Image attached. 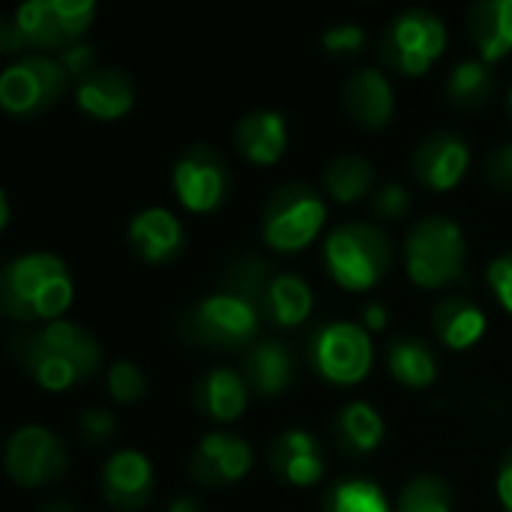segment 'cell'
<instances>
[{
	"instance_id": "cell-3",
	"label": "cell",
	"mask_w": 512,
	"mask_h": 512,
	"mask_svg": "<svg viewBox=\"0 0 512 512\" xmlns=\"http://www.w3.org/2000/svg\"><path fill=\"white\" fill-rule=\"evenodd\" d=\"M390 240L381 228L366 222H345L327 234L324 267L345 291H369L390 270Z\"/></svg>"
},
{
	"instance_id": "cell-11",
	"label": "cell",
	"mask_w": 512,
	"mask_h": 512,
	"mask_svg": "<svg viewBox=\"0 0 512 512\" xmlns=\"http://www.w3.org/2000/svg\"><path fill=\"white\" fill-rule=\"evenodd\" d=\"M174 192L180 204L192 213H210L222 207V201L231 192V171L222 153H216L207 144H189L171 171Z\"/></svg>"
},
{
	"instance_id": "cell-34",
	"label": "cell",
	"mask_w": 512,
	"mask_h": 512,
	"mask_svg": "<svg viewBox=\"0 0 512 512\" xmlns=\"http://www.w3.org/2000/svg\"><path fill=\"white\" fill-rule=\"evenodd\" d=\"M363 42H366V33L357 24H336V27L324 30V36H321V45L327 48V54H336V57L360 54Z\"/></svg>"
},
{
	"instance_id": "cell-26",
	"label": "cell",
	"mask_w": 512,
	"mask_h": 512,
	"mask_svg": "<svg viewBox=\"0 0 512 512\" xmlns=\"http://www.w3.org/2000/svg\"><path fill=\"white\" fill-rule=\"evenodd\" d=\"M333 432L345 456H369L384 441V420L369 402H351L336 414Z\"/></svg>"
},
{
	"instance_id": "cell-12",
	"label": "cell",
	"mask_w": 512,
	"mask_h": 512,
	"mask_svg": "<svg viewBox=\"0 0 512 512\" xmlns=\"http://www.w3.org/2000/svg\"><path fill=\"white\" fill-rule=\"evenodd\" d=\"M69 468L63 441L45 426H21L6 441V471L15 486L39 489L60 480Z\"/></svg>"
},
{
	"instance_id": "cell-22",
	"label": "cell",
	"mask_w": 512,
	"mask_h": 512,
	"mask_svg": "<svg viewBox=\"0 0 512 512\" xmlns=\"http://www.w3.org/2000/svg\"><path fill=\"white\" fill-rule=\"evenodd\" d=\"M195 408L216 423H234L249 402V384L234 369H210L192 390Z\"/></svg>"
},
{
	"instance_id": "cell-38",
	"label": "cell",
	"mask_w": 512,
	"mask_h": 512,
	"mask_svg": "<svg viewBox=\"0 0 512 512\" xmlns=\"http://www.w3.org/2000/svg\"><path fill=\"white\" fill-rule=\"evenodd\" d=\"M489 285H492L498 303L512 315V252L489 264Z\"/></svg>"
},
{
	"instance_id": "cell-1",
	"label": "cell",
	"mask_w": 512,
	"mask_h": 512,
	"mask_svg": "<svg viewBox=\"0 0 512 512\" xmlns=\"http://www.w3.org/2000/svg\"><path fill=\"white\" fill-rule=\"evenodd\" d=\"M12 354L48 393L72 390L90 381L102 366V348L96 336L66 318L18 333L12 339Z\"/></svg>"
},
{
	"instance_id": "cell-35",
	"label": "cell",
	"mask_w": 512,
	"mask_h": 512,
	"mask_svg": "<svg viewBox=\"0 0 512 512\" xmlns=\"http://www.w3.org/2000/svg\"><path fill=\"white\" fill-rule=\"evenodd\" d=\"M114 429H117V417L108 411V408H87L81 411L78 417V435L87 441V444H105L114 438Z\"/></svg>"
},
{
	"instance_id": "cell-10",
	"label": "cell",
	"mask_w": 512,
	"mask_h": 512,
	"mask_svg": "<svg viewBox=\"0 0 512 512\" xmlns=\"http://www.w3.org/2000/svg\"><path fill=\"white\" fill-rule=\"evenodd\" d=\"M96 15L93 0H30L15 9L12 21L24 36L27 48H57L81 42Z\"/></svg>"
},
{
	"instance_id": "cell-7",
	"label": "cell",
	"mask_w": 512,
	"mask_h": 512,
	"mask_svg": "<svg viewBox=\"0 0 512 512\" xmlns=\"http://www.w3.org/2000/svg\"><path fill=\"white\" fill-rule=\"evenodd\" d=\"M69 72L51 54H24L0 75V105L12 117H39L54 108L69 84Z\"/></svg>"
},
{
	"instance_id": "cell-30",
	"label": "cell",
	"mask_w": 512,
	"mask_h": 512,
	"mask_svg": "<svg viewBox=\"0 0 512 512\" xmlns=\"http://www.w3.org/2000/svg\"><path fill=\"white\" fill-rule=\"evenodd\" d=\"M270 276H273V273H270V264H267L261 255L246 252V255H240V258L225 270V276H222V291H231V294L249 300V303L258 306V312H261V297H264V288H267Z\"/></svg>"
},
{
	"instance_id": "cell-15",
	"label": "cell",
	"mask_w": 512,
	"mask_h": 512,
	"mask_svg": "<svg viewBox=\"0 0 512 512\" xmlns=\"http://www.w3.org/2000/svg\"><path fill=\"white\" fill-rule=\"evenodd\" d=\"M102 495L120 512H138L153 495V465L138 450L114 453L102 468Z\"/></svg>"
},
{
	"instance_id": "cell-4",
	"label": "cell",
	"mask_w": 512,
	"mask_h": 512,
	"mask_svg": "<svg viewBox=\"0 0 512 512\" xmlns=\"http://www.w3.org/2000/svg\"><path fill=\"white\" fill-rule=\"evenodd\" d=\"M261 312L231 291H213L180 315V336L192 345L237 351L258 342Z\"/></svg>"
},
{
	"instance_id": "cell-33",
	"label": "cell",
	"mask_w": 512,
	"mask_h": 512,
	"mask_svg": "<svg viewBox=\"0 0 512 512\" xmlns=\"http://www.w3.org/2000/svg\"><path fill=\"white\" fill-rule=\"evenodd\" d=\"M108 396L120 405H135L147 396V378L132 360H117L108 369Z\"/></svg>"
},
{
	"instance_id": "cell-9",
	"label": "cell",
	"mask_w": 512,
	"mask_h": 512,
	"mask_svg": "<svg viewBox=\"0 0 512 512\" xmlns=\"http://www.w3.org/2000/svg\"><path fill=\"white\" fill-rule=\"evenodd\" d=\"M447 48V27L441 15L429 9H405L399 12L384 36L381 57L399 75H423Z\"/></svg>"
},
{
	"instance_id": "cell-24",
	"label": "cell",
	"mask_w": 512,
	"mask_h": 512,
	"mask_svg": "<svg viewBox=\"0 0 512 512\" xmlns=\"http://www.w3.org/2000/svg\"><path fill=\"white\" fill-rule=\"evenodd\" d=\"M432 327L438 339L453 351L474 348L486 333V315L480 306H474L468 297H447L432 312Z\"/></svg>"
},
{
	"instance_id": "cell-25",
	"label": "cell",
	"mask_w": 512,
	"mask_h": 512,
	"mask_svg": "<svg viewBox=\"0 0 512 512\" xmlns=\"http://www.w3.org/2000/svg\"><path fill=\"white\" fill-rule=\"evenodd\" d=\"M471 36L486 63L512 51V0H483L471 6Z\"/></svg>"
},
{
	"instance_id": "cell-37",
	"label": "cell",
	"mask_w": 512,
	"mask_h": 512,
	"mask_svg": "<svg viewBox=\"0 0 512 512\" xmlns=\"http://www.w3.org/2000/svg\"><path fill=\"white\" fill-rule=\"evenodd\" d=\"M57 60H60V63H63V69L69 72V78L81 81L87 72H93V69H96V48H93V45H87V42H75V45H69L66 51H60V54H57Z\"/></svg>"
},
{
	"instance_id": "cell-17",
	"label": "cell",
	"mask_w": 512,
	"mask_h": 512,
	"mask_svg": "<svg viewBox=\"0 0 512 512\" xmlns=\"http://www.w3.org/2000/svg\"><path fill=\"white\" fill-rule=\"evenodd\" d=\"M75 99L81 111H87L96 120H120L123 114H129L135 102V87L123 69L96 66L81 81H75Z\"/></svg>"
},
{
	"instance_id": "cell-21",
	"label": "cell",
	"mask_w": 512,
	"mask_h": 512,
	"mask_svg": "<svg viewBox=\"0 0 512 512\" xmlns=\"http://www.w3.org/2000/svg\"><path fill=\"white\" fill-rule=\"evenodd\" d=\"M237 150L255 165H276L288 147V126L279 111L258 108L240 117L234 129Z\"/></svg>"
},
{
	"instance_id": "cell-31",
	"label": "cell",
	"mask_w": 512,
	"mask_h": 512,
	"mask_svg": "<svg viewBox=\"0 0 512 512\" xmlns=\"http://www.w3.org/2000/svg\"><path fill=\"white\" fill-rule=\"evenodd\" d=\"M396 512H453V492L441 477L420 474L399 492Z\"/></svg>"
},
{
	"instance_id": "cell-28",
	"label": "cell",
	"mask_w": 512,
	"mask_h": 512,
	"mask_svg": "<svg viewBox=\"0 0 512 512\" xmlns=\"http://www.w3.org/2000/svg\"><path fill=\"white\" fill-rule=\"evenodd\" d=\"M495 93V72L483 57L459 60L447 75V96L456 108H480Z\"/></svg>"
},
{
	"instance_id": "cell-32",
	"label": "cell",
	"mask_w": 512,
	"mask_h": 512,
	"mask_svg": "<svg viewBox=\"0 0 512 512\" xmlns=\"http://www.w3.org/2000/svg\"><path fill=\"white\" fill-rule=\"evenodd\" d=\"M324 512H390V504L372 480H345L324 498Z\"/></svg>"
},
{
	"instance_id": "cell-45",
	"label": "cell",
	"mask_w": 512,
	"mask_h": 512,
	"mask_svg": "<svg viewBox=\"0 0 512 512\" xmlns=\"http://www.w3.org/2000/svg\"><path fill=\"white\" fill-rule=\"evenodd\" d=\"M9 222V195L6 192H0V228Z\"/></svg>"
},
{
	"instance_id": "cell-5",
	"label": "cell",
	"mask_w": 512,
	"mask_h": 512,
	"mask_svg": "<svg viewBox=\"0 0 512 512\" xmlns=\"http://www.w3.org/2000/svg\"><path fill=\"white\" fill-rule=\"evenodd\" d=\"M468 243L462 228L447 216L420 219L405 240V267L414 285L444 288L462 279Z\"/></svg>"
},
{
	"instance_id": "cell-23",
	"label": "cell",
	"mask_w": 512,
	"mask_h": 512,
	"mask_svg": "<svg viewBox=\"0 0 512 512\" xmlns=\"http://www.w3.org/2000/svg\"><path fill=\"white\" fill-rule=\"evenodd\" d=\"M312 288L297 273H273L264 297H261V318L276 327H300L312 315Z\"/></svg>"
},
{
	"instance_id": "cell-40",
	"label": "cell",
	"mask_w": 512,
	"mask_h": 512,
	"mask_svg": "<svg viewBox=\"0 0 512 512\" xmlns=\"http://www.w3.org/2000/svg\"><path fill=\"white\" fill-rule=\"evenodd\" d=\"M24 48H27V42H24V36L18 33L15 21L6 18V21L0 24V51H3V54H18V51H24Z\"/></svg>"
},
{
	"instance_id": "cell-41",
	"label": "cell",
	"mask_w": 512,
	"mask_h": 512,
	"mask_svg": "<svg viewBox=\"0 0 512 512\" xmlns=\"http://www.w3.org/2000/svg\"><path fill=\"white\" fill-rule=\"evenodd\" d=\"M363 324H366V330H372V333L384 330V327H387V306H384V303H369V306L363 309Z\"/></svg>"
},
{
	"instance_id": "cell-16",
	"label": "cell",
	"mask_w": 512,
	"mask_h": 512,
	"mask_svg": "<svg viewBox=\"0 0 512 512\" xmlns=\"http://www.w3.org/2000/svg\"><path fill=\"white\" fill-rule=\"evenodd\" d=\"M129 246L147 264H168L183 252L186 234L180 219L165 207H147L129 222Z\"/></svg>"
},
{
	"instance_id": "cell-20",
	"label": "cell",
	"mask_w": 512,
	"mask_h": 512,
	"mask_svg": "<svg viewBox=\"0 0 512 512\" xmlns=\"http://www.w3.org/2000/svg\"><path fill=\"white\" fill-rule=\"evenodd\" d=\"M342 96H345V108L351 111V117L366 129H381L393 120L396 99H393V87L381 69L366 66V69L354 72L345 81Z\"/></svg>"
},
{
	"instance_id": "cell-6",
	"label": "cell",
	"mask_w": 512,
	"mask_h": 512,
	"mask_svg": "<svg viewBox=\"0 0 512 512\" xmlns=\"http://www.w3.org/2000/svg\"><path fill=\"white\" fill-rule=\"evenodd\" d=\"M324 219H327V204L321 192L309 183L294 180L279 186L264 204L261 234L267 246L279 252H300L318 237Z\"/></svg>"
},
{
	"instance_id": "cell-19",
	"label": "cell",
	"mask_w": 512,
	"mask_h": 512,
	"mask_svg": "<svg viewBox=\"0 0 512 512\" xmlns=\"http://www.w3.org/2000/svg\"><path fill=\"white\" fill-rule=\"evenodd\" d=\"M270 468L282 483L303 489V486H315L324 477L327 465H324L321 444L309 432L288 429L270 447Z\"/></svg>"
},
{
	"instance_id": "cell-14",
	"label": "cell",
	"mask_w": 512,
	"mask_h": 512,
	"mask_svg": "<svg viewBox=\"0 0 512 512\" xmlns=\"http://www.w3.org/2000/svg\"><path fill=\"white\" fill-rule=\"evenodd\" d=\"M414 177L435 189V192H447L453 189L465 171L471 168V147L465 144L462 135L456 132H432L414 153Z\"/></svg>"
},
{
	"instance_id": "cell-18",
	"label": "cell",
	"mask_w": 512,
	"mask_h": 512,
	"mask_svg": "<svg viewBox=\"0 0 512 512\" xmlns=\"http://www.w3.org/2000/svg\"><path fill=\"white\" fill-rule=\"evenodd\" d=\"M243 378L252 393L273 399L291 390L297 378V360L291 348L279 339H258L243 357Z\"/></svg>"
},
{
	"instance_id": "cell-39",
	"label": "cell",
	"mask_w": 512,
	"mask_h": 512,
	"mask_svg": "<svg viewBox=\"0 0 512 512\" xmlns=\"http://www.w3.org/2000/svg\"><path fill=\"white\" fill-rule=\"evenodd\" d=\"M486 177L498 189H512V141L501 144L489 159H486Z\"/></svg>"
},
{
	"instance_id": "cell-46",
	"label": "cell",
	"mask_w": 512,
	"mask_h": 512,
	"mask_svg": "<svg viewBox=\"0 0 512 512\" xmlns=\"http://www.w3.org/2000/svg\"><path fill=\"white\" fill-rule=\"evenodd\" d=\"M510 117H512V87H510Z\"/></svg>"
},
{
	"instance_id": "cell-43",
	"label": "cell",
	"mask_w": 512,
	"mask_h": 512,
	"mask_svg": "<svg viewBox=\"0 0 512 512\" xmlns=\"http://www.w3.org/2000/svg\"><path fill=\"white\" fill-rule=\"evenodd\" d=\"M165 512H201V507H198V501H195V498L180 495V498H174V501L168 504V510Z\"/></svg>"
},
{
	"instance_id": "cell-36",
	"label": "cell",
	"mask_w": 512,
	"mask_h": 512,
	"mask_svg": "<svg viewBox=\"0 0 512 512\" xmlns=\"http://www.w3.org/2000/svg\"><path fill=\"white\" fill-rule=\"evenodd\" d=\"M372 207L381 219H402L408 210H411V195L402 183L390 180V183H381L375 189V198H372Z\"/></svg>"
},
{
	"instance_id": "cell-2",
	"label": "cell",
	"mask_w": 512,
	"mask_h": 512,
	"mask_svg": "<svg viewBox=\"0 0 512 512\" xmlns=\"http://www.w3.org/2000/svg\"><path fill=\"white\" fill-rule=\"evenodd\" d=\"M75 297V282L63 258L51 252L15 255L0 273V306L12 321H60Z\"/></svg>"
},
{
	"instance_id": "cell-27",
	"label": "cell",
	"mask_w": 512,
	"mask_h": 512,
	"mask_svg": "<svg viewBox=\"0 0 512 512\" xmlns=\"http://www.w3.org/2000/svg\"><path fill=\"white\" fill-rule=\"evenodd\" d=\"M387 369H390V375L399 384L423 390V387H429L435 381L438 360H435V351L423 339H417V336H396L387 345Z\"/></svg>"
},
{
	"instance_id": "cell-44",
	"label": "cell",
	"mask_w": 512,
	"mask_h": 512,
	"mask_svg": "<svg viewBox=\"0 0 512 512\" xmlns=\"http://www.w3.org/2000/svg\"><path fill=\"white\" fill-rule=\"evenodd\" d=\"M39 512H75L72 507V501H63V498H57V501H51V504H45Z\"/></svg>"
},
{
	"instance_id": "cell-42",
	"label": "cell",
	"mask_w": 512,
	"mask_h": 512,
	"mask_svg": "<svg viewBox=\"0 0 512 512\" xmlns=\"http://www.w3.org/2000/svg\"><path fill=\"white\" fill-rule=\"evenodd\" d=\"M498 495H501V504L512 512V453L507 456V462L501 465V474H498Z\"/></svg>"
},
{
	"instance_id": "cell-13",
	"label": "cell",
	"mask_w": 512,
	"mask_h": 512,
	"mask_svg": "<svg viewBox=\"0 0 512 512\" xmlns=\"http://www.w3.org/2000/svg\"><path fill=\"white\" fill-rule=\"evenodd\" d=\"M252 459L255 453L246 438L234 432H210L195 444L189 456V474L201 486H231L249 474Z\"/></svg>"
},
{
	"instance_id": "cell-8",
	"label": "cell",
	"mask_w": 512,
	"mask_h": 512,
	"mask_svg": "<svg viewBox=\"0 0 512 512\" xmlns=\"http://www.w3.org/2000/svg\"><path fill=\"white\" fill-rule=\"evenodd\" d=\"M372 339L366 327L351 321H327L318 324L309 336V363L312 369L339 387L360 384L372 369Z\"/></svg>"
},
{
	"instance_id": "cell-29",
	"label": "cell",
	"mask_w": 512,
	"mask_h": 512,
	"mask_svg": "<svg viewBox=\"0 0 512 512\" xmlns=\"http://www.w3.org/2000/svg\"><path fill=\"white\" fill-rule=\"evenodd\" d=\"M375 183V168L366 156L357 153H342L324 168V189L333 201L351 204L360 201Z\"/></svg>"
}]
</instances>
